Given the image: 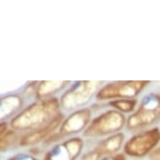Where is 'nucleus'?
<instances>
[{
  "mask_svg": "<svg viewBox=\"0 0 160 160\" xmlns=\"http://www.w3.org/2000/svg\"><path fill=\"white\" fill-rule=\"evenodd\" d=\"M58 108L55 100L34 103L16 116L11 122V126L15 130L38 128L50 121Z\"/></svg>",
  "mask_w": 160,
  "mask_h": 160,
  "instance_id": "1",
  "label": "nucleus"
},
{
  "mask_svg": "<svg viewBox=\"0 0 160 160\" xmlns=\"http://www.w3.org/2000/svg\"><path fill=\"white\" fill-rule=\"evenodd\" d=\"M160 119V96L148 95L143 98L138 110L129 118V128H141Z\"/></svg>",
  "mask_w": 160,
  "mask_h": 160,
  "instance_id": "2",
  "label": "nucleus"
},
{
  "mask_svg": "<svg viewBox=\"0 0 160 160\" xmlns=\"http://www.w3.org/2000/svg\"><path fill=\"white\" fill-rule=\"evenodd\" d=\"M160 140V131L154 128L132 138L125 145V152L133 157H142L151 151Z\"/></svg>",
  "mask_w": 160,
  "mask_h": 160,
  "instance_id": "3",
  "label": "nucleus"
},
{
  "mask_svg": "<svg viewBox=\"0 0 160 160\" xmlns=\"http://www.w3.org/2000/svg\"><path fill=\"white\" fill-rule=\"evenodd\" d=\"M124 123L123 116L118 112H108L92 122L87 129L86 136H100L112 133L121 128Z\"/></svg>",
  "mask_w": 160,
  "mask_h": 160,
  "instance_id": "4",
  "label": "nucleus"
},
{
  "mask_svg": "<svg viewBox=\"0 0 160 160\" xmlns=\"http://www.w3.org/2000/svg\"><path fill=\"white\" fill-rule=\"evenodd\" d=\"M148 82H116L108 85L98 93V98L106 99L112 97H133L141 92Z\"/></svg>",
  "mask_w": 160,
  "mask_h": 160,
  "instance_id": "5",
  "label": "nucleus"
},
{
  "mask_svg": "<svg viewBox=\"0 0 160 160\" xmlns=\"http://www.w3.org/2000/svg\"><path fill=\"white\" fill-rule=\"evenodd\" d=\"M98 82H80L62 97V104L66 108H76L87 102L96 91Z\"/></svg>",
  "mask_w": 160,
  "mask_h": 160,
  "instance_id": "6",
  "label": "nucleus"
},
{
  "mask_svg": "<svg viewBox=\"0 0 160 160\" xmlns=\"http://www.w3.org/2000/svg\"><path fill=\"white\" fill-rule=\"evenodd\" d=\"M81 139L72 138L52 148L45 154V160H76L82 149Z\"/></svg>",
  "mask_w": 160,
  "mask_h": 160,
  "instance_id": "7",
  "label": "nucleus"
},
{
  "mask_svg": "<svg viewBox=\"0 0 160 160\" xmlns=\"http://www.w3.org/2000/svg\"><path fill=\"white\" fill-rule=\"evenodd\" d=\"M90 117V112L88 110H83L77 112L70 117L68 120L63 124L61 129V134L76 133V132L81 131L87 123Z\"/></svg>",
  "mask_w": 160,
  "mask_h": 160,
  "instance_id": "8",
  "label": "nucleus"
},
{
  "mask_svg": "<svg viewBox=\"0 0 160 160\" xmlns=\"http://www.w3.org/2000/svg\"><path fill=\"white\" fill-rule=\"evenodd\" d=\"M59 119H60V117H57L55 118V121L51 122L50 125H48L47 127H45V128L39 129L36 132H29L24 137H23L20 141V144L23 146H26V145L34 144V143L39 142L44 137L46 136L50 132L54 130L57 127L59 121H60Z\"/></svg>",
  "mask_w": 160,
  "mask_h": 160,
  "instance_id": "9",
  "label": "nucleus"
},
{
  "mask_svg": "<svg viewBox=\"0 0 160 160\" xmlns=\"http://www.w3.org/2000/svg\"><path fill=\"white\" fill-rule=\"evenodd\" d=\"M21 105V100L17 96L0 98V121L8 118L18 110Z\"/></svg>",
  "mask_w": 160,
  "mask_h": 160,
  "instance_id": "10",
  "label": "nucleus"
},
{
  "mask_svg": "<svg viewBox=\"0 0 160 160\" xmlns=\"http://www.w3.org/2000/svg\"><path fill=\"white\" fill-rule=\"evenodd\" d=\"M123 140L122 134H118L110 138L103 141L99 147L97 148V151L100 155L102 154H112L118 151L121 148L122 142Z\"/></svg>",
  "mask_w": 160,
  "mask_h": 160,
  "instance_id": "11",
  "label": "nucleus"
},
{
  "mask_svg": "<svg viewBox=\"0 0 160 160\" xmlns=\"http://www.w3.org/2000/svg\"><path fill=\"white\" fill-rule=\"evenodd\" d=\"M18 136L14 131H8L0 136V152H4L16 144Z\"/></svg>",
  "mask_w": 160,
  "mask_h": 160,
  "instance_id": "12",
  "label": "nucleus"
},
{
  "mask_svg": "<svg viewBox=\"0 0 160 160\" xmlns=\"http://www.w3.org/2000/svg\"><path fill=\"white\" fill-rule=\"evenodd\" d=\"M136 102H137L135 100L120 99L114 101L111 104L114 108H118V110H121L122 112H130V111L133 110Z\"/></svg>",
  "mask_w": 160,
  "mask_h": 160,
  "instance_id": "13",
  "label": "nucleus"
},
{
  "mask_svg": "<svg viewBox=\"0 0 160 160\" xmlns=\"http://www.w3.org/2000/svg\"><path fill=\"white\" fill-rule=\"evenodd\" d=\"M8 160H38V159L29 154H26V153H19V154L14 155V156H13V157H11Z\"/></svg>",
  "mask_w": 160,
  "mask_h": 160,
  "instance_id": "14",
  "label": "nucleus"
},
{
  "mask_svg": "<svg viewBox=\"0 0 160 160\" xmlns=\"http://www.w3.org/2000/svg\"><path fill=\"white\" fill-rule=\"evenodd\" d=\"M101 155L95 150L94 152H92L88 154L85 155V157L82 158V160H99Z\"/></svg>",
  "mask_w": 160,
  "mask_h": 160,
  "instance_id": "15",
  "label": "nucleus"
},
{
  "mask_svg": "<svg viewBox=\"0 0 160 160\" xmlns=\"http://www.w3.org/2000/svg\"><path fill=\"white\" fill-rule=\"evenodd\" d=\"M102 160H125V158L122 155H117L114 157H105Z\"/></svg>",
  "mask_w": 160,
  "mask_h": 160,
  "instance_id": "16",
  "label": "nucleus"
},
{
  "mask_svg": "<svg viewBox=\"0 0 160 160\" xmlns=\"http://www.w3.org/2000/svg\"><path fill=\"white\" fill-rule=\"evenodd\" d=\"M7 129V123L5 122H1L0 123V136L4 133V131Z\"/></svg>",
  "mask_w": 160,
  "mask_h": 160,
  "instance_id": "17",
  "label": "nucleus"
},
{
  "mask_svg": "<svg viewBox=\"0 0 160 160\" xmlns=\"http://www.w3.org/2000/svg\"><path fill=\"white\" fill-rule=\"evenodd\" d=\"M156 154H158V155H160V148H158V149L157 150V151H156Z\"/></svg>",
  "mask_w": 160,
  "mask_h": 160,
  "instance_id": "18",
  "label": "nucleus"
}]
</instances>
